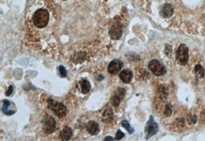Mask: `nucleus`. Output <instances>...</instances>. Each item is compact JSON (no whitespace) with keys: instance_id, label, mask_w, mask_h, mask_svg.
<instances>
[{"instance_id":"f257e3e1","label":"nucleus","mask_w":205,"mask_h":141,"mask_svg":"<svg viewBox=\"0 0 205 141\" xmlns=\"http://www.w3.org/2000/svg\"><path fill=\"white\" fill-rule=\"evenodd\" d=\"M49 21V13L46 9H39L34 13L32 22L35 27L38 28H45Z\"/></svg>"},{"instance_id":"f03ea898","label":"nucleus","mask_w":205,"mask_h":141,"mask_svg":"<svg viewBox=\"0 0 205 141\" xmlns=\"http://www.w3.org/2000/svg\"><path fill=\"white\" fill-rule=\"evenodd\" d=\"M48 106L59 118H65L67 114V108L63 104L60 102L49 99L48 101Z\"/></svg>"},{"instance_id":"7ed1b4c3","label":"nucleus","mask_w":205,"mask_h":141,"mask_svg":"<svg viewBox=\"0 0 205 141\" xmlns=\"http://www.w3.org/2000/svg\"><path fill=\"white\" fill-rule=\"evenodd\" d=\"M189 58L188 49L185 45H180L176 52V59L179 65H185L188 63Z\"/></svg>"},{"instance_id":"20e7f679","label":"nucleus","mask_w":205,"mask_h":141,"mask_svg":"<svg viewBox=\"0 0 205 141\" xmlns=\"http://www.w3.org/2000/svg\"><path fill=\"white\" fill-rule=\"evenodd\" d=\"M148 68L156 76H162V75H165L167 72V70H166V68L164 66V65H162L159 61L155 60V59L151 60L148 63Z\"/></svg>"},{"instance_id":"39448f33","label":"nucleus","mask_w":205,"mask_h":141,"mask_svg":"<svg viewBox=\"0 0 205 141\" xmlns=\"http://www.w3.org/2000/svg\"><path fill=\"white\" fill-rule=\"evenodd\" d=\"M43 126V130L46 134H52L56 130V122L51 116L47 115L42 121Z\"/></svg>"},{"instance_id":"423d86ee","label":"nucleus","mask_w":205,"mask_h":141,"mask_svg":"<svg viewBox=\"0 0 205 141\" xmlns=\"http://www.w3.org/2000/svg\"><path fill=\"white\" fill-rule=\"evenodd\" d=\"M158 123L154 121V118L152 116L150 117V119L148 122L147 123L146 127H145V132L147 133L146 139H149L152 136L155 135L158 131Z\"/></svg>"},{"instance_id":"0eeeda50","label":"nucleus","mask_w":205,"mask_h":141,"mask_svg":"<svg viewBox=\"0 0 205 141\" xmlns=\"http://www.w3.org/2000/svg\"><path fill=\"white\" fill-rule=\"evenodd\" d=\"M2 110V112L6 115L11 116V115H13L14 113H16L17 109H16V107L14 103L9 101V100H3Z\"/></svg>"},{"instance_id":"6e6552de","label":"nucleus","mask_w":205,"mask_h":141,"mask_svg":"<svg viewBox=\"0 0 205 141\" xmlns=\"http://www.w3.org/2000/svg\"><path fill=\"white\" fill-rule=\"evenodd\" d=\"M123 32V28L121 24H114L112 25L109 31V35L113 40H118L122 37Z\"/></svg>"},{"instance_id":"1a4fd4ad","label":"nucleus","mask_w":205,"mask_h":141,"mask_svg":"<svg viewBox=\"0 0 205 141\" xmlns=\"http://www.w3.org/2000/svg\"><path fill=\"white\" fill-rule=\"evenodd\" d=\"M125 90L120 88H118V90L115 91L114 95L111 97V103H112V105L114 106V107H117L118 106L120 105L121 101H122V100L124 98V97H125Z\"/></svg>"},{"instance_id":"9d476101","label":"nucleus","mask_w":205,"mask_h":141,"mask_svg":"<svg viewBox=\"0 0 205 141\" xmlns=\"http://www.w3.org/2000/svg\"><path fill=\"white\" fill-rule=\"evenodd\" d=\"M122 65L123 63L121 62L118 59H114L112 62H110V64L109 65L108 67V70L111 75H116L119 72V70H121L122 68Z\"/></svg>"},{"instance_id":"9b49d317","label":"nucleus","mask_w":205,"mask_h":141,"mask_svg":"<svg viewBox=\"0 0 205 141\" xmlns=\"http://www.w3.org/2000/svg\"><path fill=\"white\" fill-rule=\"evenodd\" d=\"M86 130L91 135H97L99 133V124L95 121H89L86 126Z\"/></svg>"},{"instance_id":"f8f14e48","label":"nucleus","mask_w":205,"mask_h":141,"mask_svg":"<svg viewBox=\"0 0 205 141\" xmlns=\"http://www.w3.org/2000/svg\"><path fill=\"white\" fill-rule=\"evenodd\" d=\"M174 13V8L171 4H164L161 9V15L163 18H170Z\"/></svg>"},{"instance_id":"ddd939ff","label":"nucleus","mask_w":205,"mask_h":141,"mask_svg":"<svg viewBox=\"0 0 205 141\" xmlns=\"http://www.w3.org/2000/svg\"><path fill=\"white\" fill-rule=\"evenodd\" d=\"M113 118H114V114H113V110L111 107H107L105 110H104L101 116V120L104 123H109L112 121Z\"/></svg>"},{"instance_id":"4468645a","label":"nucleus","mask_w":205,"mask_h":141,"mask_svg":"<svg viewBox=\"0 0 205 141\" xmlns=\"http://www.w3.org/2000/svg\"><path fill=\"white\" fill-rule=\"evenodd\" d=\"M121 80L123 81L125 84H128L129 82H131L132 79V77H133V73L131 70L129 69H125L123 70L119 75Z\"/></svg>"},{"instance_id":"2eb2a0df","label":"nucleus","mask_w":205,"mask_h":141,"mask_svg":"<svg viewBox=\"0 0 205 141\" xmlns=\"http://www.w3.org/2000/svg\"><path fill=\"white\" fill-rule=\"evenodd\" d=\"M72 135H73L72 130L69 126H65L60 132L59 137H60L61 140H69L72 138Z\"/></svg>"},{"instance_id":"dca6fc26","label":"nucleus","mask_w":205,"mask_h":141,"mask_svg":"<svg viewBox=\"0 0 205 141\" xmlns=\"http://www.w3.org/2000/svg\"><path fill=\"white\" fill-rule=\"evenodd\" d=\"M81 90H82V93L84 94H88L91 90V84H90L89 81L85 78H82L80 81Z\"/></svg>"},{"instance_id":"f3484780","label":"nucleus","mask_w":205,"mask_h":141,"mask_svg":"<svg viewBox=\"0 0 205 141\" xmlns=\"http://www.w3.org/2000/svg\"><path fill=\"white\" fill-rule=\"evenodd\" d=\"M86 58V54L84 52H77L74 54L73 57V62L75 63H81V62H84Z\"/></svg>"},{"instance_id":"a211bd4d","label":"nucleus","mask_w":205,"mask_h":141,"mask_svg":"<svg viewBox=\"0 0 205 141\" xmlns=\"http://www.w3.org/2000/svg\"><path fill=\"white\" fill-rule=\"evenodd\" d=\"M194 71H195V75H196V76L198 77V78H203L204 75V70L203 69L202 66H201V65H197L196 67H195V69H194Z\"/></svg>"},{"instance_id":"6ab92c4d","label":"nucleus","mask_w":205,"mask_h":141,"mask_svg":"<svg viewBox=\"0 0 205 141\" xmlns=\"http://www.w3.org/2000/svg\"><path fill=\"white\" fill-rule=\"evenodd\" d=\"M122 126H123L124 128H125V129L127 130V131L130 134H133V133L135 132V129H134L133 127H131V125L129 124V123L127 122L126 120H124V121H122Z\"/></svg>"},{"instance_id":"aec40b11","label":"nucleus","mask_w":205,"mask_h":141,"mask_svg":"<svg viewBox=\"0 0 205 141\" xmlns=\"http://www.w3.org/2000/svg\"><path fill=\"white\" fill-rule=\"evenodd\" d=\"M59 70L62 78H65V77L67 76V70H66L64 66L60 65V66L59 67Z\"/></svg>"},{"instance_id":"412c9836","label":"nucleus","mask_w":205,"mask_h":141,"mask_svg":"<svg viewBox=\"0 0 205 141\" xmlns=\"http://www.w3.org/2000/svg\"><path fill=\"white\" fill-rule=\"evenodd\" d=\"M125 137V134H124L123 132H122L121 131V130H118L117 132V134H116V136H115V138H114V140H121V139H122L123 137Z\"/></svg>"},{"instance_id":"4be33fe9","label":"nucleus","mask_w":205,"mask_h":141,"mask_svg":"<svg viewBox=\"0 0 205 141\" xmlns=\"http://www.w3.org/2000/svg\"><path fill=\"white\" fill-rule=\"evenodd\" d=\"M164 113H165V114L167 115V116H170L171 113H172V108H171V107L169 105H167L165 107V111H164Z\"/></svg>"},{"instance_id":"5701e85b","label":"nucleus","mask_w":205,"mask_h":141,"mask_svg":"<svg viewBox=\"0 0 205 141\" xmlns=\"http://www.w3.org/2000/svg\"><path fill=\"white\" fill-rule=\"evenodd\" d=\"M12 91H13V86H12V85L9 86V90H8L7 92L6 93V96H10L11 94H12Z\"/></svg>"},{"instance_id":"b1692460","label":"nucleus","mask_w":205,"mask_h":141,"mask_svg":"<svg viewBox=\"0 0 205 141\" xmlns=\"http://www.w3.org/2000/svg\"><path fill=\"white\" fill-rule=\"evenodd\" d=\"M114 139H113L112 137H105V140H114Z\"/></svg>"}]
</instances>
